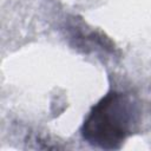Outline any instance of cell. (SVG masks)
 Here are the masks:
<instances>
[{"mask_svg": "<svg viewBox=\"0 0 151 151\" xmlns=\"http://www.w3.org/2000/svg\"><path fill=\"white\" fill-rule=\"evenodd\" d=\"M137 118V105L132 97L112 91L92 107L83 124L81 134L96 147L116 150L131 134Z\"/></svg>", "mask_w": 151, "mask_h": 151, "instance_id": "obj_1", "label": "cell"}]
</instances>
